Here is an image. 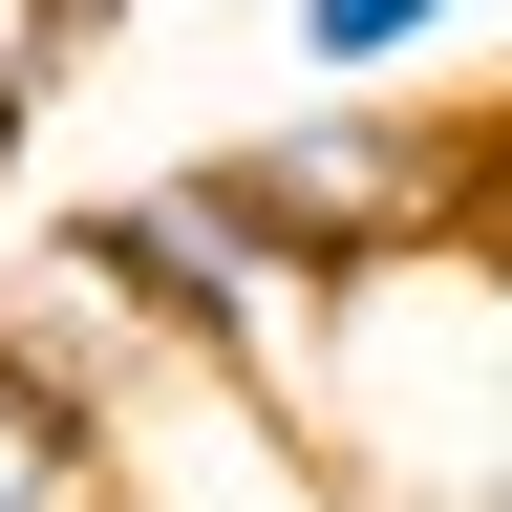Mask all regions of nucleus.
Segmentation results:
<instances>
[{
  "label": "nucleus",
  "instance_id": "obj_6",
  "mask_svg": "<svg viewBox=\"0 0 512 512\" xmlns=\"http://www.w3.org/2000/svg\"><path fill=\"white\" fill-rule=\"evenodd\" d=\"M0 171H22V107H0Z\"/></svg>",
  "mask_w": 512,
  "mask_h": 512
},
{
  "label": "nucleus",
  "instance_id": "obj_1",
  "mask_svg": "<svg viewBox=\"0 0 512 512\" xmlns=\"http://www.w3.org/2000/svg\"><path fill=\"white\" fill-rule=\"evenodd\" d=\"M192 192L299 299H363V278H427V256H491V107H448V86H299L278 128L192 150Z\"/></svg>",
  "mask_w": 512,
  "mask_h": 512
},
{
  "label": "nucleus",
  "instance_id": "obj_5",
  "mask_svg": "<svg viewBox=\"0 0 512 512\" xmlns=\"http://www.w3.org/2000/svg\"><path fill=\"white\" fill-rule=\"evenodd\" d=\"M107 22H128V0H64V43H107Z\"/></svg>",
  "mask_w": 512,
  "mask_h": 512
},
{
  "label": "nucleus",
  "instance_id": "obj_2",
  "mask_svg": "<svg viewBox=\"0 0 512 512\" xmlns=\"http://www.w3.org/2000/svg\"><path fill=\"white\" fill-rule=\"evenodd\" d=\"M0 512H150V448H128V406L43 342L22 299H0Z\"/></svg>",
  "mask_w": 512,
  "mask_h": 512
},
{
  "label": "nucleus",
  "instance_id": "obj_4",
  "mask_svg": "<svg viewBox=\"0 0 512 512\" xmlns=\"http://www.w3.org/2000/svg\"><path fill=\"white\" fill-rule=\"evenodd\" d=\"M64 64H86V43H64V0H0V107H22V128H43Z\"/></svg>",
  "mask_w": 512,
  "mask_h": 512
},
{
  "label": "nucleus",
  "instance_id": "obj_3",
  "mask_svg": "<svg viewBox=\"0 0 512 512\" xmlns=\"http://www.w3.org/2000/svg\"><path fill=\"white\" fill-rule=\"evenodd\" d=\"M299 86H427L448 43H470V0H278Z\"/></svg>",
  "mask_w": 512,
  "mask_h": 512
}]
</instances>
